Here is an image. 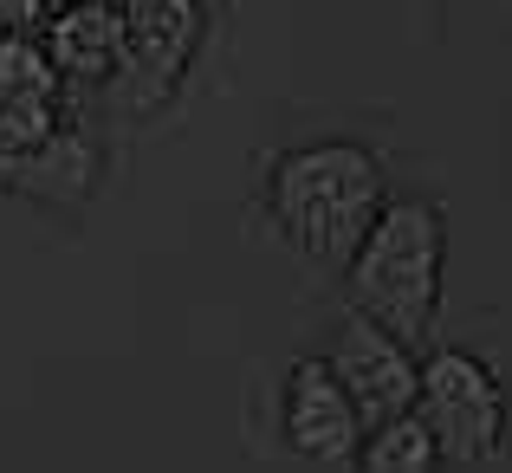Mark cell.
Masks as SVG:
<instances>
[{"label":"cell","mask_w":512,"mask_h":473,"mask_svg":"<svg viewBox=\"0 0 512 473\" xmlns=\"http://www.w3.org/2000/svg\"><path fill=\"white\" fill-rule=\"evenodd\" d=\"M266 208L305 260H350L383 214V162L363 143H305L266 175Z\"/></svg>","instance_id":"cell-1"},{"label":"cell","mask_w":512,"mask_h":473,"mask_svg":"<svg viewBox=\"0 0 512 473\" xmlns=\"http://www.w3.org/2000/svg\"><path fill=\"white\" fill-rule=\"evenodd\" d=\"M350 292L363 318H376L389 337L422 344L441 312V214L435 201H389L370 221L363 247L350 253Z\"/></svg>","instance_id":"cell-2"},{"label":"cell","mask_w":512,"mask_h":473,"mask_svg":"<svg viewBox=\"0 0 512 473\" xmlns=\"http://www.w3.org/2000/svg\"><path fill=\"white\" fill-rule=\"evenodd\" d=\"M415 415L435 435L448 461H487L506 441V389L467 350H435L422 363V389H415Z\"/></svg>","instance_id":"cell-3"},{"label":"cell","mask_w":512,"mask_h":473,"mask_svg":"<svg viewBox=\"0 0 512 473\" xmlns=\"http://www.w3.org/2000/svg\"><path fill=\"white\" fill-rule=\"evenodd\" d=\"M325 370L338 376V389L350 396L363 428L376 422H396V415L415 409V389H422V363L409 357L402 337H389L376 318H344L338 324V344H331Z\"/></svg>","instance_id":"cell-4"},{"label":"cell","mask_w":512,"mask_h":473,"mask_svg":"<svg viewBox=\"0 0 512 473\" xmlns=\"http://www.w3.org/2000/svg\"><path fill=\"white\" fill-rule=\"evenodd\" d=\"M286 441L318 467H344V461H357V448H363L357 409H350L338 376L318 357L292 363V376H286Z\"/></svg>","instance_id":"cell-5"},{"label":"cell","mask_w":512,"mask_h":473,"mask_svg":"<svg viewBox=\"0 0 512 473\" xmlns=\"http://www.w3.org/2000/svg\"><path fill=\"white\" fill-rule=\"evenodd\" d=\"M195 46V0H130L124 7V65L143 72V98L182 72Z\"/></svg>","instance_id":"cell-6"},{"label":"cell","mask_w":512,"mask_h":473,"mask_svg":"<svg viewBox=\"0 0 512 473\" xmlns=\"http://www.w3.org/2000/svg\"><path fill=\"white\" fill-rule=\"evenodd\" d=\"M46 59L65 78L124 72V7H65L46 33Z\"/></svg>","instance_id":"cell-7"},{"label":"cell","mask_w":512,"mask_h":473,"mask_svg":"<svg viewBox=\"0 0 512 473\" xmlns=\"http://www.w3.org/2000/svg\"><path fill=\"white\" fill-rule=\"evenodd\" d=\"M7 188L33 201H78L91 188V143L72 130H52L33 156L7 162Z\"/></svg>","instance_id":"cell-8"},{"label":"cell","mask_w":512,"mask_h":473,"mask_svg":"<svg viewBox=\"0 0 512 473\" xmlns=\"http://www.w3.org/2000/svg\"><path fill=\"white\" fill-rule=\"evenodd\" d=\"M363 448H357V473H435L441 461V448H435V435L422 428V415H396V422H376V428H363Z\"/></svg>","instance_id":"cell-9"},{"label":"cell","mask_w":512,"mask_h":473,"mask_svg":"<svg viewBox=\"0 0 512 473\" xmlns=\"http://www.w3.org/2000/svg\"><path fill=\"white\" fill-rule=\"evenodd\" d=\"M13 98H59V72L33 33H0V104Z\"/></svg>","instance_id":"cell-10"},{"label":"cell","mask_w":512,"mask_h":473,"mask_svg":"<svg viewBox=\"0 0 512 473\" xmlns=\"http://www.w3.org/2000/svg\"><path fill=\"white\" fill-rule=\"evenodd\" d=\"M52 130H59V98H13V104H0V162L33 156Z\"/></svg>","instance_id":"cell-11"},{"label":"cell","mask_w":512,"mask_h":473,"mask_svg":"<svg viewBox=\"0 0 512 473\" xmlns=\"http://www.w3.org/2000/svg\"><path fill=\"white\" fill-rule=\"evenodd\" d=\"M52 13V0H0V26L7 33H26V26H39Z\"/></svg>","instance_id":"cell-12"},{"label":"cell","mask_w":512,"mask_h":473,"mask_svg":"<svg viewBox=\"0 0 512 473\" xmlns=\"http://www.w3.org/2000/svg\"><path fill=\"white\" fill-rule=\"evenodd\" d=\"M72 7H117V0H72Z\"/></svg>","instance_id":"cell-13"}]
</instances>
